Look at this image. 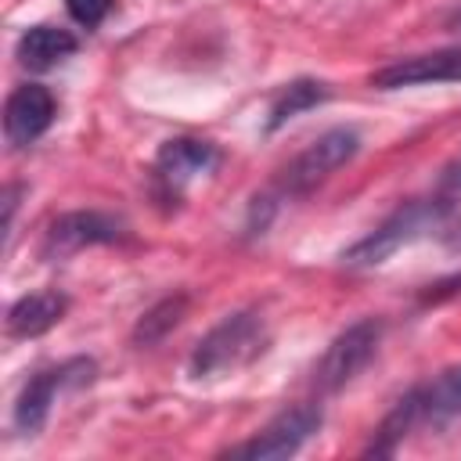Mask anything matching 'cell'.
Instances as JSON below:
<instances>
[{"instance_id":"obj_15","label":"cell","mask_w":461,"mask_h":461,"mask_svg":"<svg viewBox=\"0 0 461 461\" xmlns=\"http://www.w3.org/2000/svg\"><path fill=\"white\" fill-rule=\"evenodd\" d=\"M184 313H187V295H184V292L158 299V303L133 324V335H130L133 346H155V342H162V339L184 321Z\"/></svg>"},{"instance_id":"obj_4","label":"cell","mask_w":461,"mask_h":461,"mask_svg":"<svg viewBox=\"0 0 461 461\" xmlns=\"http://www.w3.org/2000/svg\"><path fill=\"white\" fill-rule=\"evenodd\" d=\"M97 364L90 357H72V360H61L58 367H47L40 375H32L18 400H14V429L25 432V436H36L43 425H47V414H50V403L61 389H79L94 378Z\"/></svg>"},{"instance_id":"obj_19","label":"cell","mask_w":461,"mask_h":461,"mask_svg":"<svg viewBox=\"0 0 461 461\" xmlns=\"http://www.w3.org/2000/svg\"><path fill=\"white\" fill-rule=\"evenodd\" d=\"M439 238H443V245H447V249L461 252V220H457V223H450V227H443V230H439Z\"/></svg>"},{"instance_id":"obj_1","label":"cell","mask_w":461,"mask_h":461,"mask_svg":"<svg viewBox=\"0 0 461 461\" xmlns=\"http://www.w3.org/2000/svg\"><path fill=\"white\" fill-rule=\"evenodd\" d=\"M270 342L267 321L259 310H238L227 313L220 324H212L187 357L191 378H223L241 367H249Z\"/></svg>"},{"instance_id":"obj_10","label":"cell","mask_w":461,"mask_h":461,"mask_svg":"<svg viewBox=\"0 0 461 461\" xmlns=\"http://www.w3.org/2000/svg\"><path fill=\"white\" fill-rule=\"evenodd\" d=\"M58 115L54 94L43 83H25L18 90H11L7 104H4V133L14 148H29L32 140H40L50 122Z\"/></svg>"},{"instance_id":"obj_12","label":"cell","mask_w":461,"mask_h":461,"mask_svg":"<svg viewBox=\"0 0 461 461\" xmlns=\"http://www.w3.org/2000/svg\"><path fill=\"white\" fill-rule=\"evenodd\" d=\"M65 306H68V299L61 292H32V295H22L7 310V335L11 339H36V335L50 331L65 317Z\"/></svg>"},{"instance_id":"obj_17","label":"cell","mask_w":461,"mask_h":461,"mask_svg":"<svg viewBox=\"0 0 461 461\" xmlns=\"http://www.w3.org/2000/svg\"><path fill=\"white\" fill-rule=\"evenodd\" d=\"M436 194H443L447 202H457V198H461V155H457V158H450V162L439 169Z\"/></svg>"},{"instance_id":"obj_7","label":"cell","mask_w":461,"mask_h":461,"mask_svg":"<svg viewBox=\"0 0 461 461\" xmlns=\"http://www.w3.org/2000/svg\"><path fill=\"white\" fill-rule=\"evenodd\" d=\"M324 425V414L321 407L313 403H295L288 411H281L270 425H263L249 443L234 447L230 454L234 457H249V461H281V457H292L299 454Z\"/></svg>"},{"instance_id":"obj_6","label":"cell","mask_w":461,"mask_h":461,"mask_svg":"<svg viewBox=\"0 0 461 461\" xmlns=\"http://www.w3.org/2000/svg\"><path fill=\"white\" fill-rule=\"evenodd\" d=\"M382 342V321L375 317H364L357 324H349L346 331H339L331 339V346L324 349V357L317 360L313 367V385L321 393H339L342 385H349L364 367L367 360L375 357Z\"/></svg>"},{"instance_id":"obj_11","label":"cell","mask_w":461,"mask_h":461,"mask_svg":"<svg viewBox=\"0 0 461 461\" xmlns=\"http://www.w3.org/2000/svg\"><path fill=\"white\" fill-rule=\"evenodd\" d=\"M425 83H461V50H436L393 61L371 76V86L378 90H400V86H425Z\"/></svg>"},{"instance_id":"obj_16","label":"cell","mask_w":461,"mask_h":461,"mask_svg":"<svg viewBox=\"0 0 461 461\" xmlns=\"http://www.w3.org/2000/svg\"><path fill=\"white\" fill-rule=\"evenodd\" d=\"M65 7H68V14H72L76 25L97 29L108 18V11L115 7V0H65Z\"/></svg>"},{"instance_id":"obj_13","label":"cell","mask_w":461,"mask_h":461,"mask_svg":"<svg viewBox=\"0 0 461 461\" xmlns=\"http://www.w3.org/2000/svg\"><path fill=\"white\" fill-rule=\"evenodd\" d=\"M76 47H79V40H76L68 29L32 25V29H25V32L18 36V61H22L25 68L43 72V68L58 65L61 58L76 54Z\"/></svg>"},{"instance_id":"obj_2","label":"cell","mask_w":461,"mask_h":461,"mask_svg":"<svg viewBox=\"0 0 461 461\" xmlns=\"http://www.w3.org/2000/svg\"><path fill=\"white\" fill-rule=\"evenodd\" d=\"M454 202H447L443 194H432V198H414V202H403L400 209H393L371 234H364L360 241H353L346 252H342V263L349 270H371L378 263H385L393 252H400L403 245H411L414 238L429 234V230H439L450 216Z\"/></svg>"},{"instance_id":"obj_5","label":"cell","mask_w":461,"mask_h":461,"mask_svg":"<svg viewBox=\"0 0 461 461\" xmlns=\"http://www.w3.org/2000/svg\"><path fill=\"white\" fill-rule=\"evenodd\" d=\"M360 151V133L349 126H335L321 133L313 144H306L281 173V191L285 194H306L317 184H324L335 169H342L353 155Z\"/></svg>"},{"instance_id":"obj_14","label":"cell","mask_w":461,"mask_h":461,"mask_svg":"<svg viewBox=\"0 0 461 461\" xmlns=\"http://www.w3.org/2000/svg\"><path fill=\"white\" fill-rule=\"evenodd\" d=\"M324 101H328V86H324V83H317V79H295V83H288V86L274 97L267 130L274 133V130H281L288 119L303 115V112H310V108H317V104H324Z\"/></svg>"},{"instance_id":"obj_18","label":"cell","mask_w":461,"mask_h":461,"mask_svg":"<svg viewBox=\"0 0 461 461\" xmlns=\"http://www.w3.org/2000/svg\"><path fill=\"white\" fill-rule=\"evenodd\" d=\"M461 288V274H454L450 281H439V285H429V292H421V303H439L443 295H454Z\"/></svg>"},{"instance_id":"obj_9","label":"cell","mask_w":461,"mask_h":461,"mask_svg":"<svg viewBox=\"0 0 461 461\" xmlns=\"http://www.w3.org/2000/svg\"><path fill=\"white\" fill-rule=\"evenodd\" d=\"M220 166V151L198 137H173L155 155V184L166 198H176L194 176H205Z\"/></svg>"},{"instance_id":"obj_3","label":"cell","mask_w":461,"mask_h":461,"mask_svg":"<svg viewBox=\"0 0 461 461\" xmlns=\"http://www.w3.org/2000/svg\"><path fill=\"white\" fill-rule=\"evenodd\" d=\"M461 414V367H447L439 371L432 382L414 385L411 393H403L396 400V407L385 414V421L375 432L371 454H393L396 443L414 432L418 425H439Z\"/></svg>"},{"instance_id":"obj_8","label":"cell","mask_w":461,"mask_h":461,"mask_svg":"<svg viewBox=\"0 0 461 461\" xmlns=\"http://www.w3.org/2000/svg\"><path fill=\"white\" fill-rule=\"evenodd\" d=\"M126 234V223L112 212H97V209H76V212H61L47 234H43V245H40V256L43 259H65L79 249H90V245H112Z\"/></svg>"}]
</instances>
